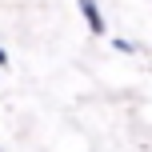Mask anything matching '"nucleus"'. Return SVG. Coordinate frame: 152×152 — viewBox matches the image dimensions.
Instances as JSON below:
<instances>
[{
    "mask_svg": "<svg viewBox=\"0 0 152 152\" xmlns=\"http://www.w3.org/2000/svg\"><path fill=\"white\" fill-rule=\"evenodd\" d=\"M80 12H84V20H88V28L96 32H104V20H100V8H96V0H80Z\"/></svg>",
    "mask_w": 152,
    "mask_h": 152,
    "instance_id": "nucleus-1",
    "label": "nucleus"
}]
</instances>
